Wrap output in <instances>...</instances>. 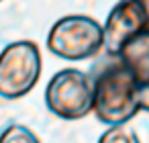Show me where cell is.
I'll use <instances>...</instances> for the list:
<instances>
[{
	"label": "cell",
	"mask_w": 149,
	"mask_h": 143,
	"mask_svg": "<svg viewBox=\"0 0 149 143\" xmlns=\"http://www.w3.org/2000/svg\"><path fill=\"white\" fill-rule=\"evenodd\" d=\"M94 82V108L92 112L104 125H127L141 110L139 106V80L116 57L106 55L90 74Z\"/></svg>",
	"instance_id": "obj_1"
},
{
	"label": "cell",
	"mask_w": 149,
	"mask_h": 143,
	"mask_svg": "<svg viewBox=\"0 0 149 143\" xmlns=\"http://www.w3.org/2000/svg\"><path fill=\"white\" fill-rule=\"evenodd\" d=\"M47 49L65 61H84L104 51V27L90 15H65L47 33Z\"/></svg>",
	"instance_id": "obj_2"
},
{
	"label": "cell",
	"mask_w": 149,
	"mask_h": 143,
	"mask_svg": "<svg viewBox=\"0 0 149 143\" xmlns=\"http://www.w3.org/2000/svg\"><path fill=\"white\" fill-rule=\"evenodd\" d=\"M47 110L63 121H78L94 108V82L88 72L63 68L51 76L45 86Z\"/></svg>",
	"instance_id": "obj_3"
},
{
	"label": "cell",
	"mask_w": 149,
	"mask_h": 143,
	"mask_svg": "<svg viewBox=\"0 0 149 143\" xmlns=\"http://www.w3.org/2000/svg\"><path fill=\"white\" fill-rule=\"evenodd\" d=\"M43 59L35 41L19 39L0 51V98L19 100L41 80Z\"/></svg>",
	"instance_id": "obj_4"
},
{
	"label": "cell",
	"mask_w": 149,
	"mask_h": 143,
	"mask_svg": "<svg viewBox=\"0 0 149 143\" xmlns=\"http://www.w3.org/2000/svg\"><path fill=\"white\" fill-rule=\"evenodd\" d=\"M104 51L116 55L127 41L149 33V0H118L104 21Z\"/></svg>",
	"instance_id": "obj_5"
},
{
	"label": "cell",
	"mask_w": 149,
	"mask_h": 143,
	"mask_svg": "<svg viewBox=\"0 0 149 143\" xmlns=\"http://www.w3.org/2000/svg\"><path fill=\"white\" fill-rule=\"evenodd\" d=\"M116 57L133 72V76L141 82L149 80V33H141L127 41Z\"/></svg>",
	"instance_id": "obj_6"
},
{
	"label": "cell",
	"mask_w": 149,
	"mask_h": 143,
	"mask_svg": "<svg viewBox=\"0 0 149 143\" xmlns=\"http://www.w3.org/2000/svg\"><path fill=\"white\" fill-rule=\"evenodd\" d=\"M0 143H41L39 135L21 123H10L0 133Z\"/></svg>",
	"instance_id": "obj_7"
},
{
	"label": "cell",
	"mask_w": 149,
	"mask_h": 143,
	"mask_svg": "<svg viewBox=\"0 0 149 143\" xmlns=\"http://www.w3.org/2000/svg\"><path fill=\"white\" fill-rule=\"evenodd\" d=\"M98 143H141V139L127 125H110L98 137Z\"/></svg>",
	"instance_id": "obj_8"
},
{
	"label": "cell",
	"mask_w": 149,
	"mask_h": 143,
	"mask_svg": "<svg viewBox=\"0 0 149 143\" xmlns=\"http://www.w3.org/2000/svg\"><path fill=\"white\" fill-rule=\"evenodd\" d=\"M139 106L141 110L149 112V80L139 84Z\"/></svg>",
	"instance_id": "obj_9"
},
{
	"label": "cell",
	"mask_w": 149,
	"mask_h": 143,
	"mask_svg": "<svg viewBox=\"0 0 149 143\" xmlns=\"http://www.w3.org/2000/svg\"><path fill=\"white\" fill-rule=\"evenodd\" d=\"M0 2H2V0H0Z\"/></svg>",
	"instance_id": "obj_10"
}]
</instances>
